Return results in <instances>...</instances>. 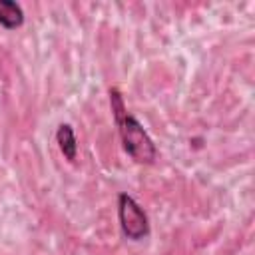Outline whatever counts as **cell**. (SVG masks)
<instances>
[{"label": "cell", "mask_w": 255, "mask_h": 255, "mask_svg": "<svg viewBox=\"0 0 255 255\" xmlns=\"http://www.w3.org/2000/svg\"><path fill=\"white\" fill-rule=\"evenodd\" d=\"M0 24L6 30H16L24 24V10L14 0H0Z\"/></svg>", "instance_id": "obj_3"}, {"label": "cell", "mask_w": 255, "mask_h": 255, "mask_svg": "<svg viewBox=\"0 0 255 255\" xmlns=\"http://www.w3.org/2000/svg\"><path fill=\"white\" fill-rule=\"evenodd\" d=\"M110 108H112L114 120L118 124L126 153L137 163H153L157 149H155L151 137L147 135V131L143 129V126L128 112V108L124 104V96L120 94L118 88H110Z\"/></svg>", "instance_id": "obj_1"}, {"label": "cell", "mask_w": 255, "mask_h": 255, "mask_svg": "<svg viewBox=\"0 0 255 255\" xmlns=\"http://www.w3.org/2000/svg\"><path fill=\"white\" fill-rule=\"evenodd\" d=\"M56 141H58L60 151L64 153V157H66L68 161H74L76 155H78V141H76V133H74V129H72L70 124L58 126Z\"/></svg>", "instance_id": "obj_4"}, {"label": "cell", "mask_w": 255, "mask_h": 255, "mask_svg": "<svg viewBox=\"0 0 255 255\" xmlns=\"http://www.w3.org/2000/svg\"><path fill=\"white\" fill-rule=\"evenodd\" d=\"M118 217L124 235L131 241H139L149 235V221L143 207L128 193L118 195Z\"/></svg>", "instance_id": "obj_2"}]
</instances>
